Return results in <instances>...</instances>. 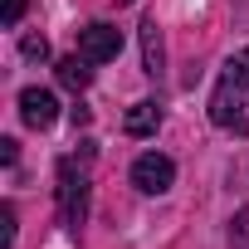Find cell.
<instances>
[{"instance_id": "obj_2", "label": "cell", "mask_w": 249, "mask_h": 249, "mask_svg": "<svg viewBox=\"0 0 249 249\" xmlns=\"http://www.w3.org/2000/svg\"><path fill=\"white\" fill-rule=\"evenodd\" d=\"M59 215L69 230H78L88 220V176H83V166H73V157L59 161Z\"/></svg>"}, {"instance_id": "obj_7", "label": "cell", "mask_w": 249, "mask_h": 249, "mask_svg": "<svg viewBox=\"0 0 249 249\" xmlns=\"http://www.w3.org/2000/svg\"><path fill=\"white\" fill-rule=\"evenodd\" d=\"M137 35H142V64H147V73H152V78H157V73H161V69H166V49H161V30H157V20H152V15H147V20H142V30H137Z\"/></svg>"}, {"instance_id": "obj_6", "label": "cell", "mask_w": 249, "mask_h": 249, "mask_svg": "<svg viewBox=\"0 0 249 249\" xmlns=\"http://www.w3.org/2000/svg\"><path fill=\"white\" fill-rule=\"evenodd\" d=\"M157 127H161V107L157 103H132L127 117H122V132L127 137H152Z\"/></svg>"}, {"instance_id": "obj_9", "label": "cell", "mask_w": 249, "mask_h": 249, "mask_svg": "<svg viewBox=\"0 0 249 249\" xmlns=\"http://www.w3.org/2000/svg\"><path fill=\"white\" fill-rule=\"evenodd\" d=\"M20 54L44 64V59H49V39H44V35H25V39H20Z\"/></svg>"}, {"instance_id": "obj_3", "label": "cell", "mask_w": 249, "mask_h": 249, "mask_svg": "<svg viewBox=\"0 0 249 249\" xmlns=\"http://www.w3.org/2000/svg\"><path fill=\"white\" fill-rule=\"evenodd\" d=\"M171 181H176V161H171V157H161V152H142V157L132 161V186H137V191L161 196V191H171Z\"/></svg>"}, {"instance_id": "obj_5", "label": "cell", "mask_w": 249, "mask_h": 249, "mask_svg": "<svg viewBox=\"0 0 249 249\" xmlns=\"http://www.w3.org/2000/svg\"><path fill=\"white\" fill-rule=\"evenodd\" d=\"M20 117L30 122V127H54L59 98H54L49 88H25V93H20Z\"/></svg>"}, {"instance_id": "obj_4", "label": "cell", "mask_w": 249, "mask_h": 249, "mask_svg": "<svg viewBox=\"0 0 249 249\" xmlns=\"http://www.w3.org/2000/svg\"><path fill=\"white\" fill-rule=\"evenodd\" d=\"M117 49H122V30L117 25H88V30H78V54L88 59V64H107V59H117Z\"/></svg>"}, {"instance_id": "obj_8", "label": "cell", "mask_w": 249, "mask_h": 249, "mask_svg": "<svg viewBox=\"0 0 249 249\" xmlns=\"http://www.w3.org/2000/svg\"><path fill=\"white\" fill-rule=\"evenodd\" d=\"M54 73H59V83H64V88H73V93H83V88L93 83V69H88V59H83V54L59 59V64H54Z\"/></svg>"}, {"instance_id": "obj_1", "label": "cell", "mask_w": 249, "mask_h": 249, "mask_svg": "<svg viewBox=\"0 0 249 249\" xmlns=\"http://www.w3.org/2000/svg\"><path fill=\"white\" fill-rule=\"evenodd\" d=\"M244 107H249V44H244V49H234V54L225 59L220 83H215V93H210V122H215V127L249 132Z\"/></svg>"}, {"instance_id": "obj_11", "label": "cell", "mask_w": 249, "mask_h": 249, "mask_svg": "<svg viewBox=\"0 0 249 249\" xmlns=\"http://www.w3.org/2000/svg\"><path fill=\"white\" fill-rule=\"evenodd\" d=\"M20 15H25V0H0V20L5 25H20Z\"/></svg>"}, {"instance_id": "obj_10", "label": "cell", "mask_w": 249, "mask_h": 249, "mask_svg": "<svg viewBox=\"0 0 249 249\" xmlns=\"http://www.w3.org/2000/svg\"><path fill=\"white\" fill-rule=\"evenodd\" d=\"M230 244H234V249H239V244H249V205L230 220Z\"/></svg>"}]
</instances>
